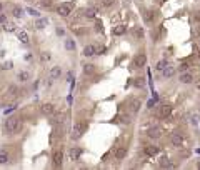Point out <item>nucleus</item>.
<instances>
[{
    "instance_id": "obj_1",
    "label": "nucleus",
    "mask_w": 200,
    "mask_h": 170,
    "mask_svg": "<svg viewBox=\"0 0 200 170\" xmlns=\"http://www.w3.org/2000/svg\"><path fill=\"white\" fill-rule=\"evenodd\" d=\"M22 129V120L18 117H8L3 124V132L5 134H17Z\"/></svg>"
},
{
    "instance_id": "obj_2",
    "label": "nucleus",
    "mask_w": 200,
    "mask_h": 170,
    "mask_svg": "<svg viewBox=\"0 0 200 170\" xmlns=\"http://www.w3.org/2000/svg\"><path fill=\"white\" fill-rule=\"evenodd\" d=\"M85 130H87V122H85V120H79V122H75L74 129H72V134H70L72 140H79L82 135H84Z\"/></svg>"
},
{
    "instance_id": "obj_3",
    "label": "nucleus",
    "mask_w": 200,
    "mask_h": 170,
    "mask_svg": "<svg viewBox=\"0 0 200 170\" xmlns=\"http://www.w3.org/2000/svg\"><path fill=\"white\" fill-rule=\"evenodd\" d=\"M72 8H74L72 3H60V5L57 7V13L60 17H69L72 13Z\"/></svg>"
},
{
    "instance_id": "obj_4",
    "label": "nucleus",
    "mask_w": 200,
    "mask_h": 170,
    "mask_svg": "<svg viewBox=\"0 0 200 170\" xmlns=\"http://www.w3.org/2000/svg\"><path fill=\"white\" fill-rule=\"evenodd\" d=\"M52 162H53V167H62L63 163V152L62 148H57L52 155Z\"/></svg>"
},
{
    "instance_id": "obj_5",
    "label": "nucleus",
    "mask_w": 200,
    "mask_h": 170,
    "mask_svg": "<svg viewBox=\"0 0 200 170\" xmlns=\"http://www.w3.org/2000/svg\"><path fill=\"white\" fill-rule=\"evenodd\" d=\"M145 64H147V57H145V53H140L134 60V69H140V67H144Z\"/></svg>"
},
{
    "instance_id": "obj_6",
    "label": "nucleus",
    "mask_w": 200,
    "mask_h": 170,
    "mask_svg": "<svg viewBox=\"0 0 200 170\" xmlns=\"http://www.w3.org/2000/svg\"><path fill=\"white\" fill-rule=\"evenodd\" d=\"M170 114H172V107L170 105H162L159 109V117L160 119H167V117H170Z\"/></svg>"
},
{
    "instance_id": "obj_7",
    "label": "nucleus",
    "mask_w": 200,
    "mask_h": 170,
    "mask_svg": "<svg viewBox=\"0 0 200 170\" xmlns=\"http://www.w3.org/2000/svg\"><path fill=\"white\" fill-rule=\"evenodd\" d=\"M82 53H84L85 57H94L95 53H97V47L92 45V43H89V45L84 47V52H82Z\"/></svg>"
},
{
    "instance_id": "obj_8",
    "label": "nucleus",
    "mask_w": 200,
    "mask_h": 170,
    "mask_svg": "<svg viewBox=\"0 0 200 170\" xmlns=\"http://www.w3.org/2000/svg\"><path fill=\"white\" fill-rule=\"evenodd\" d=\"M178 80H180V84H190V82H193V75L190 72H182Z\"/></svg>"
},
{
    "instance_id": "obj_9",
    "label": "nucleus",
    "mask_w": 200,
    "mask_h": 170,
    "mask_svg": "<svg viewBox=\"0 0 200 170\" xmlns=\"http://www.w3.org/2000/svg\"><path fill=\"white\" fill-rule=\"evenodd\" d=\"M160 152V147H157V145H147L145 147V153L149 155V157H155Z\"/></svg>"
},
{
    "instance_id": "obj_10",
    "label": "nucleus",
    "mask_w": 200,
    "mask_h": 170,
    "mask_svg": "<svg viewBox=\"0 0 200 170\" xmlns=\"http://www.w3.org/2000/svg\"><path fill=\"white\" fill-rule=\"evenodd\" d=\"M170 142H172L173 147H182L183 138H182V135H180V134H173V135H172V138H170Z\"/></svg>"
},
{
    "instance_id": "obj_11",
    "label": "nucleus",
    "mask_w": 200,
    "mask_h": 170,
    "mask_svg": "<svg viewBox=\"0 0 200 170\" xmlns=\"http://www.w3.org/2000/svg\"><path fill=\"white\" fill-rule=\"evenodd\" d=\"M127 157V147H117L115 150V160H124Z\"/></svg>"
},
{
    "instance_id": "obj_12",
    "label": "nucleus",
    "mask_w": 200,
    "mask_h": 170,
    "mask_svg": "<svg viewBox=\"0 0 200 170\" xmlns=\"http://www.w3.org/2000/svg\"><path fill=\"white\" fill-rule=\"evenodd\" d=\"M140 100L139 99H132L130 100V104H129V107H130V110H132V114H137V112L140 110Z\"/></svg>"
},
{
    "instance_id": "obj_13",
    "label": "nucleus",
    "mask_w": 200,
    "mask_h": 170,
    "mask_svg": "<svg viewBox=\"0 0 200 170\" xmlns=\"http://www.w3.org/2000/svg\"><path fill=\"white\" fill-rule=\"evenodd\" d=\"M149 137L150 138H160L162 137V129H159V127H154V129H150L149 130Z\"/></svg>"
},
{
    "instance_id": "obj_14",
    "label": "nucleus",
    "mask_w": 200,
    "mask_h": 170,
    "mask_svg": "<svg viewBox=\"0 0 200 170\" xmlns=\"http://www.w3.org/2000/svg\"><path fill=\"white\" fill-rule=\"evenodd\" d=\"M162 74H163L165 79H170V77L175 75V69H173V67H170V65H165L162 69Z\"/></svg>"
},
{
    "instance_id": "obj_15",
    "label": "nucleus",
    "mask_w": 200,
    "mask_h": 170,
    "mask_svg": "<svg viewBox=\"0 0 200 170\" xmlns=\"http://www.w3.org/2000/svg\"><path fill=\"white\" fill-rule=\"evenodd\" d=\"M53 112H55V107H53L52 104H43L42 105V114L43 115H52Z\"/></svg>"
},
{
    "instance_id": "obj_16",
    "label": "nucleus",
    "mask_w": 200,
    "mask_h": 170,
    "mask_svg": "<svg viewBox=\"0 0 200 170\" xmlns=\"http://www.w3.org/2000/svg\"><path fill=\"white\" fill-rule=\"evenodd\" d=\"M60 75H62V69H60L58 65H55V67H52V69H50V79H52V80L58 79Z\"/></svg>"
},
{
    "instance_id": "obj_17",
    "label": "nucleus",
    "mask_w": 200,
    "mask_h": 170,
    "mask_svg": "<svg viewBox=\"0 0 200 170\" xmlns=\"http://www.w3.org/2000/svg\"><path fill=\"white\" fill-rule=\"evenodd\" d=\"M125 32H127V27L125 25H117V27H114V30H112V33H114L115 37H122Z\"/></svg>"
},
{
    "instance_id": "obj_18",
    "label": "nucleus",
    "mask_w": 200,
    "mask_h": 170,
    "mask_svg": "<svg viewBox=\"0 0 200 170\" xmlns=\"http://www.w3.org/2000/svg\"><path fill=\"white\" fill-rule=\"evenodd\" d=\"M18 40H20L23 45H28V42H30V38H28V33L25 30H20L18 32Z\"/></svg>"
},
{
    "instance_id": "obj_19",
    "label": "nucleus",
    "mask_w": 200,
    "mask_h": 170,
    "mask_svg": "<svg viewBox=\"0 0 200 170\" xmlns=\"http://www.w3.org/2000/svg\"><path fill=\"white\" fill-rule=\"evenodd\" d=\"M160 167H162V168H173L175 165H173L172 162H170V158H167V157H163L162 160H160Z\"/></svg>"
},
{
    "instance_id": "obj_20",
    "label": "nucleus",
    "mask_w": 200,
    "mask_h": 170,
    "mask_svg": "<svg viewBox=\"0 0 200 170\" xmlns=\"http://www.w3.org/2000/svg\"><path fill=\"white\" fill-rule=\"evenodd\" d=\"M84 74H85V75L95 74V65H94V64H85V65H84Z\"/></svg>"
},
{
    "instance_id": "obj_21",
    "label": "nucleus",
    "mask_w": 200,
    "mask_h": 170,
    "mask_svg": "<svg viewBox=\"0 0 200 170\" xmlns=\"http://www.w3.org/2000/svg\"><path fill=\"white\" fill-rule=\"evenodd\" d=\"M80 153H82V150L80 148H70V158L72 160H79L80 158Z\"/></svg>"
},
{
    "instance_id": "obj_22",
    "label": "nucleus",
    "mask_w": 200,
    "mask_h": 170,
    "mask_svg": "<svg viewBox=\"0 0 200 170\" xmlns=\"http://www.w3.org/2000/svg\"><path fill=\"white\" fill-rule=\"evenodd\" d=\"M65 48H67L69 52L75 50V42H74V38H65Z\"/></svg>"
},
{
    "instance_id": "obj_23",
    "label": "nucleus",
    "mask_w": 200,
    "mask_h": 170,
    "mask_svg": "<svg viewBox=\"0 0 200 170\" xmlns=\"http://www.w3.org/2000/svg\"><path fill=\"white\" fill-rule=\"evenodd\" d=\"M134 35H135V38H139V40H142L144 38V35H145V32H144V28L142 27H137L134 30Z\"/></svg>"
},
{
    "instance_id": "obj_24",
    "label": "nucleus",
    "mask_w": 200,
    "mask_h": 170,
    "mask_svg": "<svg viewBox=\"0 0 200 170\" xmlns=\"http://www.w3.org/2000/svg\"><path fill=\"white\" fill-rule=\"evenodd\" d=\"M17 79L20 82H27L28 79H30V75H28V72H20V74L17 75Z\"/></svg>"
},
{
    "instance_id": "obj_25",
    "label": "nucleus",
    "mask_w": 200,
    "mask_h": 170,
    "mask_svg": "<svg viewBox=\"0 0 200 170\" xmlns=\"http://www.w3.org/2000/svg\"><path fill=\"white\" fill-rule=\"evenodd\" d=\"M12 13H13V17H15V18H20V17L23 15V8H22V7H15Z\"/></svg>"
},
{
    "instance_id": "obj_26",
    "label": "nucleus",
    "mask_w": 200,
    "mask_h": 170,
    "mask_svg": "<svg viewBox=\"0 0 200 170\" xmlns=\"http://www.w3.org/2000/svg\"><path fill=\"white\" fill-rule=\"evenodd\" d=\"M47 23H48L47 18H38V20L35 22V27H37V28H43V27L47 25Z\"/></svg>"
},
{
    "instance_id": "obj_27",
    "label": "nucleus",
    "mask_w": 200,
    "mask_h": 170,
    "mask_svg": "<svg viewBox=\"0 0 200 170\" xmlns=\"http://www.w3.org/2000/svg\"><path fill=\"white\" fill-rule=\"evenodd\" d=\"M114 2H115V0H100V5L105 7V8H109V7L114 5Z\"/></svg>"
},
{
    "instance_id": "obj_28",
    "label": "nucleus",
    "mask_w": 200,
    "mask_h": 170,
    "mask_svg": "<svg viewBox=\"0 0 200 170\" xmlns=\"http://www.w3.org/2000/svg\"><path fill=\"white\" fill-rule=\"evenodd\" d=\"M50 59H52V55H50L48 52H42V53H40V60H42V62H48Z\"/></svg>"
},
{
    "instance_id": "obj_29",
    "label": "nucleus",
    "mask_w": 200,
    "mask_h": 170,
    "mask_svg": "<svg viewBox=\"0 0 200 170\" xmlns=\"http://www.w3.org/2000/svg\"><path fill=\"white\" fill-rule=\"evenodd\" d=\"M17 92H18V90H17V87H15V85H10V87H8V90H7V94L10 95V97H15V95H17Z\"/></svg>"
},
{
    "instance_id": "obj_30",
    "label": "nucleus",
    "mask_w": 200,
    "mask_h": 170,
    "mask_svg": "<svg viewBox=\"0 0 200 170\" xmlns=\"http://www.w3.org/2000/svg\"><path fill=\"white\" fill-rule=\"evenodd\" d=\"M188 62H182V64H180V67H178V72H180V74H182V72H187L188 70Z\"/></svg>"
},
{
    "instance_id": "obj_31",
    "label": "nucleus",
    "mask_w": 200,
    "mask_h": 170,
    "mask_svg": "<svg viewBox=\"0 0 200 170\" xmlns=\"http://www.w3.org/2000/svg\"><path fill=\"white\" fill-rule=\"evenodd\" d=\"M8 162V155L5 152H2L0 153V165H3V163H7Z\"/></svg>"
},
{
    "instance_id": "obj_32",
    "label": "nucleus",
    "mask_w": 200,
    "mask_h": 170,
    "mask_svg": "<svg viewBox=\"0 0 200 170\" xmlns=\"http://www.w3.org/2000/svg\"><path fill=\"white\" fill-rule=\"evenodd\" d=\"M95 10H85V13H84V17H87V18H95Z\"/></svg>"
},
{
    "instance_id": "obj_33",
    "label": "nucleus",
    "mask_w": 200,
    "mask_h": 170,
    "mask_svg": "<svg viewBox=\"0 0 200 170\" xmlns=\"http://www.w3.org/2000/svg\"><path fill=\"white\" fill-rule=\"evenodd\" d=\"M193 37H195V38H200V23L193 28Z\"/></svg>"
},
{
    "instance_id": "obj_34",
    "label": "nucleus",
    "mask_w": 200,
    "mask_h": 170,
    "mask_svg": "<svg viewBox=\"0 0 200 170\" xmlns=\"http://www.w3.org/2000/svg\"><path fill=\"white\" fill-rule=\"evenodd\" d=\"M165 65H167V62H165V60H160L159 64H157V67H155V69H157V70H162Z\"/></svg>"
},
{
    "instance_id": "obj_35",
    "label": "nucleus",
    "mask_w": 200,
    "mask_h": 170,
    "mask_svg": "<svg viewBox=\"0 0 200 170\" xmlns=\"http://www.w3.org/2000/svg\"><path fill=\"white\" fill-rule=\"evenodd\" d=\"M27 12L30 13L32 17H38V12H37V10H33V8H27Z\"/></svg>"
},
{
    "instance_id": "obj_36",
    "label": "nucleus",
    "mask_w": 200,
    "mask_h": 170,
    "mask_svg": "<svg viewBox=\"0 0 200 170\" xmlns=\"http://www.w3.org/2000/svg\"><path fill=\"white\" fill-rule=\"evenodd\" d=\"M42 7L50 8V7H52V2H50V0H43V2H42Z\"/></svg>"
},
{
    "instance_id": "obj_37",
    "label": "nucleus",
    "mask_w": 200,
    "mask_h": 170,
    "mask_svg": "<svg viewBox=\"0 0 200 170\" xmlns=\"http://www.w3.org/2000/svg\"><path fill=\"white\" fill-rule=\"evenodd\" d=\"M193 20L197 22V23H200V10H197V12H195V15H193Z\"/></svg>"
},
{
    "instance_id": "obj_38",
    "label": "nucleus",
    "mask_w": 200,
    "mask_h": 170,
    "mask_svg": "<svg viewBox=\"0 0 200 170\" xmlns=\"http://www.w3.org/2000/svg\"><path fill=\"white\" fill-rule=\"evenodd\" d=\"M122 122H124V124H130L132 119L129 117V115H124V117H122Z\"/></svg>"
},
{
    "instance_id": "obj_39",
    "label": "nucleus",
    "mask_w": 200,
    "mask_h": 170,
    "mask_svg": "<svg viewBox=\"0 0 200 170\" xmlns=\"http://www.w3.org/2000/svg\"><path fill=\"white\" fill-rule=\"evenodd\" d=\"M0 23H7V17L3 13H0Z\"/></svg>"
},
{
    "instance_id": "obj_40",
    "label": "nucleus",
    "mask_w": 200,
    "mask_h": 170,
    "mask_svg": "<svg viewBox=\"0 0 200 170\" xmlns=\"http://www.w3.org/2000/svg\"><path fill=\"white\" fill-rule=\"evenodd\" d=\"M95 30H97V32H100V30H102V23H100V22H97V23H95Z\"/></svg>"
},
{
    "instance_id": "obj_41",
    "label": "nucleus",
    "mask_w": 200,
    "mask_h": 170,
    "mask_svg": "<svg viewBox=\"0 0 200 170\" xmlns=\"http://www.w3.org/2000/svg\"><path fill=\"white\" fill-rule=\"evenodd\" d=\"M15 109H17V105H12L10 109H7V110H5V114H10V112H13Z\"/></svg>"
},
{
    "instance_id": "obj_42",
    "label": "nucleus",
    "mask_w": 200,
    "mask_h": 170,
    "mask_svg": "<svg viewBox=\"0 0 200 170\" xmlns=\"http://www.w3.org/2000/svg\"><path fill=\"white\" fill-rule=\"evenodd\" d=\"M152 38H154V40H157V38H159V32L157 30H155V32L152 30Z\"/></svg>"
},
{
    "instance_id": "obj_43",
    "label": "nucleus",
    "mask_w": 200,
    "mask_h": 170,
    "mask_svg": "<svg viewBox=\"0 0 200 170\" xmlns=\"http://www.w3.org/2000/svg\"><path fill=\"white\" fill-rule=\"evenodd\" d=\"M3 69H12V62H7V64L3 65Z\"/></svg>"
},
{
    "instance_id": "obj_44",
    "label": "nucleus",
    "mask_w": 200,
    "mask_h": 170,
    "mask_svg": "<svg viewBox=\"0 0 200 170\" xmlns=\"http://www.w3.org/2000/svg\"><path fill=\"white\" fill-rule=\"evenodd\" d=\"M154 105H155V100H149V109H152Z\"/></svg>"
},
{
    "instance_id": "obj_45",
    "label": "nucleus",
    "mask_w": 200,
    "mask_h": 170,
    "mask_svg": "<svg viewBox=\"0 0 200 170\" xmlns=\"http://www.w3.org/2000/svg\"><path fill=\"white\" fill-rule=\"evenodd\" d=\"M2 10H3V3L0 2V12H2Z\"/></svg>"
},
{
    "instance_id": "obj_46",
    "label": "nucleus",
    "mask_w": 200,
    "mask_h": 170,
    "mask_svg": "<svg viewBox=\"0 0 200 170\" xmlns=\"http://www.w3.org/2000/svg\"><path fill=\"white\" fill-rule=\"evenodd\" d=\"M197 167H198V168H200V162H198V163H197Z\"/></svg>"
}]
</instances>
